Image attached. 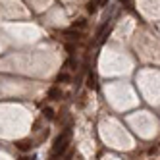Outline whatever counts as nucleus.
<instances>
[{
    "instance_id": "2",
    "label": "nucleus",
    "mask_w": 160,
    "mask_h": 160,
    "mask_svg": "<svg viewBox=\"0 0 160 160\" xmlns=\"http://www.w3.org/2000/svg\"><path fill=\"white\" fill-rule=\"evenodd\" d=\"M35 147V143H33V139H21L16 143V148L19 152H31V148Z\"/></svg>"
},
{
    "instance_id": "13",
    "label": "nucleus",
    "mask_w": 160,
    "mask_h": 160,
    "mask_svg": "<svg viewBox=\"0 0 160 160\" xmlns=\"http://www.w3.org/2000/svg\"><path fill=\"white\" fill-rule=\"evenodd\" d=\"M148 154H156V147H151V148H148Z\"/></svg>"
},
{
    "instance_id": "10",
    "label": "nucleus",
    "mask_w": 160,
    "mask_h": 160,
    "mask_svg": "<svg viewBox=\"0 0 160 160\" xmlns=\"http://www.w3.org/2000/svg\"><path fill=\"white\" fill-rule=\"evenodd\" d=\"M47 137H48V129H47V131H42V133L39 135V143H42L44 139H47Z\"/></svg>"
},
{
    "instance_id": "5",
    "label": "nucleus",
    "mask_w": 160,
    "mask_h": 160,
    "mask_svg": "<svg viewBox=\"0 0 160 160\" xmlns=\"http://www.w3.org/2000/svg\"><path fill=\"white\" fill-rule=\"evenodd\" d=\"M47 97H48L50 100H60V98H62V91H60V87H58V85L50 87L48 93H47Z\"/></svg>"
},
{
    "instance_id": "14",
    "label": "nucleus",
    "mask_w": 160,
    "mask_h": 160,
    "mask_svg": "<svg viewBox=\"0 0 160 160\" xmlns=\"http://www.w3.org/2000/svg\"><path fill=\"white\" fill-rule=\"evenodd\" d=\"M100 2L102 0H91V4H95V6H100Z\"/></svg>"
},
{
    "instance_id": "9",
    "label": "nucleus",
    "mask_w": 160,
    "mask_h": 160,
    "mask_svg": "<svg viewBox=\"0 0 160 160\" xmlns=\"http://www.w3.org/2000/svg\"><path fill=\"white\" fill-rule=\"evenodd\" d=\"M66 50H68V54H73V50H75V44L68 42V44H66Z\"/></svg>"
},
{
    "instance_id": "4",
    "label": "nucleus",
    "mask_w": 160,
    "mask_h": 160,
    "mask_svg": "<svg viewBox=\"0 0 160 160\" xmlns=\"http://www.w3.org/2000/svg\"><path fill=\"white\" fill-rule=\"evenodd\" d=\"M85 83H87V89H91V91H97V89H98V77H97V73H89Z\"/></svg>"
},
{
    "instance_id": "3",
    "label": "nucleus",
    "mask_w": 160,
    "mask_h": 160,
    "mask_svg": "<svg viewBox=\"0 0 160 160\" xmlns=\"http://www.w3.org/2000/svg\"><path fill=\"white\" fill-rule=\"evenodd\" d=\"M62 37H64L66 41L77 42L79 39H81V31H77V29H68V31H62Z\"/></svg>"
},
{
    "instance_id": "6",
    "label": "nucleus",
    "mask_w": 160,
    "mask_h": 160,
    "mask_svg": "<svg viewBox=\"0 0 160 160\" xmlns=\"http://www.w3.org/2000/svg\"><path fill=\"white\" fill-rule=\"evenodd\" d=\"M42 118L48 120V122H52V120L56 118V114H54V110H52L50 106H47V108H42Z\"/></svg>"
},
{
    "instance_id": "11",
    "label": "nucleus",
    "mask_w": 160,
    "mask_h": 160,
    "mask_svg": "<svg viewBox=\"0 0 160 160\" xmlns=\"http://www.w3.org/2000/svg\"><path fill=\"white\" fill-rule=\"evenodd\" d=\"M64 160H73V151H68L66 156H64Z\"/></svg>"
},
{
    "instance_id": "1",
    "label": "nucleus",
    "mask_w": 160,
    "mask_h": 160,
    "mask_svg": "<svg viewBox=\"0 0 160 160\" xmlns=\"http://www.w3.org/2000/svg\"><path fill=\"white\" fill-rule=\"evenodd\" d=\"M70 143H72V128H66L58 137L54 139V145H52V154L50 158L56 160L60 158L64 152H68V148H70Z\"/></svg>"
},
{
    "instance_id": "12",
    "label": "nucleus",
    "mask_w": 160,
    "mask_h": 160,
    "mask_svg": "<svg viewBox=\"0 0 160 160\" xmlns=\"http://www.w3.org/2000/svg\"><path fill=\"white\" fill-rule=\"evenodd\" d=\"M21 160H37V156H35V154H31V156H23Z\"/></svg>"
},
{
    "instance_id": "8",
    "label": "nucleus",
    "mask_w": 160,
    "mask_h": 160,
    "mask_svg": "<svg viewBox=\"0 0 160 160\" xmlns=\"http://www.w3.org/2000/svg\"><path fill=\"white\" fill-rule=\"evenodd\" d=\"M70 73H66V72H62V73H58V77H56V83H70Z\"/></svg>"
},
{
    "instance_id": "7",
    "label": "nucleus",
    "mask_w": 160,
    "mask_h": 160,
    "mask_svg": "<svg viewBox=\"0 0 160 160\" xmlns=\"http://www.w3.org/2000/svg\"><path fill=\"white\" fill-rule=\"evenodd\" d=\"M87 27V19H83V18H79V19H75L73 23H72V29H85Z\"/></svg>"
}]
</instances>
